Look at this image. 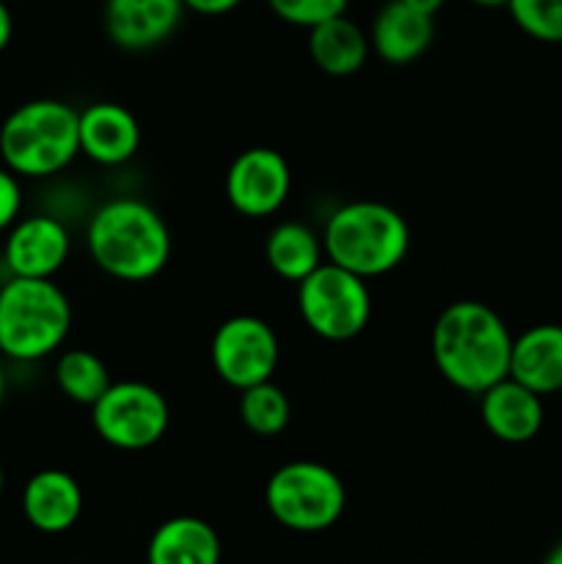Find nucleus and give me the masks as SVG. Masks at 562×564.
<instances>
[{
    "label": "nucleus",
    "mask_w": 562,
    "mask_h": 564,
    "mask_svg": "<svg viewBox=\"0 0 562 564\" xmlns=\"http://www.w3.org/2000/svg\"><path fill=\"white\" fill-rule=\"evenodd\" d=\"M433 361L446 383L479 397L510 375L512 336L505 319L479 301L450 303L433 325Z\"/></svg>",
    "instance_id": "f257e3e1"
},
{
    "label": "nucleus",
    "mask_w": 562,
    "mask_h": 564,
    "mask_svg": "<svg viewBox=\"0 0 562 564\" xmlns=\"http://www.w3.org/2000/svg\"><path fill=\"white\" fill-rule=\"evenodd\" d=\"M86 246L102 273L119 281H149L169 264L171 231L147 202L114 198L88 220Z\"/></svg>",
    "instance_id": "f03ea898"
},
{
    "label": "nucleus",
    "mask_w": 562,
    "mask_h": 564,
    "mask_svg": "<svg viewBox=\"0 0 562 564\" xmlns=\"http://www.w3.org/2000/svg\"><path fill=\"white\" fill-rule=\"evenodd\" d=\"M411 248V229L395 207L383 202H350L334 209L325 224L323 251L328 262L375 279L395 270Z\"/></svg>",
    "instance_id": "7ed1b4c3"
},
{
    "label": "nucleus",
    "mask_w": 562,
    "mask_h": 564,
    "mask_svg": "<svg viewBox=\"0 0 562 564\" xmlns=\"http://www.w3.org/2000/svg\"><path fill=\"white\" fill-rule=\"evenodd\" d=\"M80 110L61 99H31L0 127V158L17 176H53L80 154Z\"/></svg>",
    "instance_id": "20e7f679"
},
{
    "label": "nucleus",
    "mask_w": 562,
    "mask_h": 564,
    "mask_svg": "<svg viewBox=\"0 0 562 564\" xmlns=\"http://www.w3.org/2000/svg\"><path fill=\"white\" fill-rule=\"evenodd\" d=\"M72 328V306L53 279L11 275L0 286V356L39 361L58 350Z\"/></svg>",
    "instance_id": "39448f33"
},
{
    "label": "nucleus",
    "mask_w": 562,
    "mask_h": 564,
    "mask_svg": "<svg viewBox=\"0 0 562 564\" xmlns=\"http://www.w3.org/2000/svg\"><path fill=\"white\" fill-rule=\"evenodd\" d=\"M264 505L275 523L292 532H323L342 518L347 490L339 474L314 460L275 468L264 488Z\"/></svg>",
    "instance_id": "423d86ee"
},
{
    "label": "nucleus",
    "mask_w": 562,
    "mask_h": 564,
    "mask_svg": "<svg viewBox=\"0 0 562 564\" xmlns=\"http://www.w3.org/2000/svg\"><path fill=\"white\" fill-rule=\"evenodd\" d=\"M298 308L320 339L347 341L369 325L372 295L367 279L325 259L298 284Z\"/></svg>",
    "instance_id": "0eeeda50"
},
{
    "label": "nucleus",
    "mask_w": 562,
    "mask_h": 564,
    "mask_svg": "<svg viewBox=\"0 0 562 564\" xmlns=\"http://www.w3.org/2000/svg\"><path fill=\"white\" fill-rule=\"evenodd\" d=\"M91 422L108 446L121 452H141L169 433L171 408L154 386L125 380V383H110V389L94 402Z\"/></svg>",
    "instance_id": "6e6552de"
},
{
    "label": "nucleus",
    "mask_w": 562,
    "mask_h": 564,
    "mask_svg": "<svg viewBox=\"0 0 562 564\" xmlns=\"http://www.w3.org/2000/svg\"><path fill=\"white\" fill-rule=\"evenodd\" d=\"M215 375L231 389L242 391L273 378L279 367V339L264 319L237 314L218 325L209 345Z\"/></svg>",
    "instance_id": "1a4fd4ad"
},
{
    "label": "nucleus",
    "mask_w": 562,
    "mask_h": 564,
    "mask_svg": "<svg viewBox=\"0 0 562 564\" xmlns=\"http://www.w3.org/2000/svg\"><path fill=\"white\" fill-rule=\"evenodd\" d=\"M292 171L275 149L253 147L235 158L226 171V198L246 218H268L284 207Z\"/></svg>",
    "instance_id": "9d476101"
},
{
    "label": "nucleus",
    "mask_w": 562,
    "mask_h": 564,
    "mask_svg": "<svg viewBox=\"0 0 562 564\" xmlns=\"http://www.w3.org/2000/svg\"><path fill=\"white\" fill-rule=\"evenodd\" d=\"M69 231L58 218L31 215L17 220L3 246L6 268L22 279H53L69 259Z\"/></svg>",
    "instance_id": "9b49d317"
},
{
    "label": "nucleus",
    "mask_w": 562,
    "mask_h": 564,
    "mask_svg": "<svg viewBox=\"0 0 562 564\" xmlns=\"http://www.w3.org/2000/svg\"><path fill=\"white\" fill-rule=\"evenodd\" d=\"M185 3L182 0H105V31L121 50H152L174 36Z\"/></svg>",
    "instance_id": "f8f14e48"
},
{
    "label": "nucleus",
    "mask_w": 562,
    "mask_h": 564,
    "mask_svg": "<svg viewBox=\"0 0 562 564\" xmlns=\"http://www.w3.org/2000/svg\"><path fill=\"white\" fill-rule=\"evenodd\" d=\"M479 416L501 444H529L543 430V397L507 375L479 394Z\"/></svg>",
    "instance_id": "ddd939ff"
},
{
    "label": "nucleus",
    "mask_w": 562,
    "mask_h": 564,
    "mask_svg": "<svg viewBox=\"0 0 562 564\" xmlns=\"http://www.w3.org/2000/svg\"><path fill=\"white\" fill-rule=\"evenodd\" d=\"M80 152L99 165H121L136 158L141 147L138 119L116 102H94L80 110L77 121Z\"/></svg>",
    "instance_id": "4468645a"
},
{
    "label": "nucleus",
    "mask_w": 562,
    "mask_h": 564,
    "mask_svg": "<svg viewBox=\"0 0 562 564\" xmlns=\"http://www.w3.org/2000/svg\"><path fill=\"white\" fill-rule=\"evenodd\" d=\"M22 512L28 523L44 534H61L83 516V490L72 474L44 468L28 479L22 490Z\"/></svg>",
    "instance_id": "2eb2a0df"
},
{
    "label": "nucleus",
    "mask_w": 562,
    "mask_h": 564,
    "mask_svg": "<svg viewBox=\"0 0 562 564\" xmlns=\"http://www.w3.org/2000/svg\"><path fill=\"white\" fill-rule=\"evenodd\" d=\"M433 36V17L408 9L402 0H389L375 14L372 31H369V47L386 64L406 66L428 53Z\"/></svg>",
    "instance_id": "dca6fc26"
},
{
    "label": "nucleus",
    "mask_w": 562,
    "mask_h": 564,
    "mask_svg": "<svg viewBox=\"0 0 562 564\" xmlns=\"http://www.w3.org/2000/svg\"><path fill=\"white\" fill-rule=\"evenodd\" d=\"M510 378L540 397L562 391V325H532L512 339Z\"/></svg>",
    "instance_id": "f3484780"
},
{
    "label": "nucleus",
    "mask_w": 562,
    "mask_h": 564,
    "mask_svg": "<svg viewBox=\"0 0 562 564\" xmlns=\"http://www.w3.org/2000/svg\"><path fill=\"white\" fill-rule=\"evenodd\" d=\"M149 564H220V538L207 521L171 518L154 529L147 549Z\"/></svg>",
    "instance_id": "a211bd4d"
},
{
    "label": "nucleus",
    "mask_w": 562,
    "mask_h": 564,
    "mask_svg": "<svg viewBox=\"0 0 562 564\" xmlns=\"http://www.w3.org/2000/svg\"><path fill=\"white\" fill-rule=\"evenodd\" d=\"M309 53L320 72L331 77H350L367 64L369 36L345 14L309 28Z\"/></svg>",
    "instance_id": "6ab92c4d"
},
{
    "label": "nucleus",
    "mask_w": 562,
    "mask_h": 564,
    "mask_svg": "<svg viewBox=\"0 0 562 564\" xmlns=\"http://www.w3.org/2000/svg\"><path fill=\"white\" fill-rule=\"evenodd\" d=\"M264 259L275 275L301 284L309 273L323 264V240L309 226L287 220L268 235Z\"/></svg>",
    "instance_id": "aec40b11"
},
{
    "label": "nucleus",
    "mask_w": 562,
    "mask_h": 564,
    "mask_svg": "<svg viewBox=\"0 0 562 564\" xmlns=\"http://www.w3.org/2000/svg\"><path fill=\"white\" fill-rule=\"evenodd\" d=\"M55 383L61 394L77 405H94L110 389L108 364L91 350H66L55 364Z\"/></svg>",
    "instance_id": "412c9836"
},
{
    "label": "nucleus",
    "mask_w": 562,
    "mask_h": 564,
    "mask_svg": "<svg viewBox=\"0 0 562 564\" xmlns=\"http://www.w3.org/2000/svg\"><path fill=\"white\" fill-rule=\"evenodd\" d=\"M290 416V400L270 380L240 391V419L246 430H251L259 438H275V435L284 433Z\"/></svg>",
    "instance_id": "4be33fe9"
},
{
    "label": "nucleus",
    "mask_w": 562,
    "mask_h": 564,
    "mask_svg": "<svg viewBox=\"0 0 562 564\" xmlns=\"http://www.w3.org/2000/svg\"><path fill=\"white\" fill-rule=\"evenodd\" d=\"M507 11L527 36L562 44V0H510Z\"/></svg>",
    "instance_id": "5701e85b"
},
{
    "label": "nucleus",
    "mask_w": 562,
    "mask_h": 564,
    "mask_svg": "<svg viewBox=\"0 0 562 564\" xmlns=\"http://www.w3.org/2000/svg\"><path fill=\"white\" fill-rule=\"evenodd\" d=\"M350 0H268L270 11L279 20L298 28H314L325 20L345 14Z\"/></svg>",
    "instance_id": "b1692460"
},
{
    "label": "nucleus",
    "mask_w": 562,
    "mask_h": 564,
    "mask_svg": "<svg viewBox=\"0 0 562 564\" xmlns=\"http://www.w3.org/2000/svg\"><path fill=\"white\" fill-rule=\"evenodd\" d=\"M22 209V187L14 171L0 169V231L11 229L17 224V215Z\"/></svg>",
    "instance_id": "393cba45"
},
{
    "label": "nucleus",
    "mask_w": 562,
    "mask_h": 564,
    "mask_svg": "<svg viewBox=\"0 0 562 564\" xmlns=\"http://www.w3.org/2000/svg\"><path fill=\"white\" fill-rule=\"evenodd\" d=\"M182 3H185V9L196 11V14L218 17V14H226V11L237 9L242 0H182Z\"/></svg>",
    "instance_id": "a878e982"
},
{
    "label": "nucleus",
    "mask_w": 562,
    "mask_h": 564,
    "mask_svg": "<svg viewBox=\"0 0 562 564\" xmlns=\"http://www.w3.org/2000/svg\"><path fill=\"white\" fill-rule=\"evenodd\" d=\"M11 33H14V20H11L9 6H6L3 0H0V53H3V50L9 47Z\"/></svg>",
    "instance_id": "bb28decb"
},
{
    "label": "nucleus",
    "mask_w": 562,
    "mask_h": 564,
    "mask_svg": "<svg viewBox=\"0 0 562 564\" xmlns=\"http://www.w3.org/2000/svg\"><path fill=\"white\" fill-rule=\"evenodd\" d=\"M402 3H406L408 9L422 11V14H428V17H435L441 11V6L446 3V0H402Z\"/></svg>",
    "instance_id": "cd10ccee"
},
{
    "label": "nucleus",
    "mask_w": 562,
    "mask_h": 564,
    "mask_svg": "<svg viewBox=\"0 0 562 564\" xmlns=\"http://www.w3.org/2000/svg\"><path fill=\"white\" fill-rule=\"evenodd\" d=\"M543 564H562V540L549 551V554H545Z\"/></svg>",
    "instance_id": "c85d7f7f"
},
{
    "label": "nucleus",
    "mask_w": 562,
    "mask_h": 564,
    "mask_svg": "<svg viewBox=\"0 0 562 564\" xmlns=\"http://www.w3.org/2000/svg\"><path fill=\"white\" fill-rule=\"evenodd\" d=\"M468 3L483 6V9H501V6H507L510 0H468Z\"/></svg>",
    "instance_id": "c756f323"
},
{
    "label": "nucleus",
    "mask_w": 562,
    "mask_h": 564,
    "mask_svg": "<svg viewBox=\"0 0 562 564\" xmlns=\"http://www.w3.org/2000/svg\"><path fill=\"white\" fill-rule=\"evenodd\" d=\"M6 397V372H3V361H0V402Z\"/></svg>",
    "instance_id": "7c9ffc66"
},
{
    "label": "nucleus",
    "mask_w": 562,
    "mask_h": 564,
    "mask_svg": "<svg viewBox=\"0 0 562 564\" xmlns=\"http://www.w3.org/2000/svg\"><path fill=\"white\" fill-rule=\"evenodd\" d=\"M3 488H6V474H3V466H0V496H3Z\"/></svg>",
    "instance_id": "2f4dec72"
}]
</instances>
